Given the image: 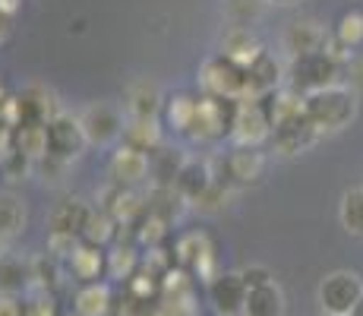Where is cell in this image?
Listing matches in <instances>:
<instances>
[{
    "label": "cell",
    "mask_w": 363,
    "mask_h": 316,
    "mask_svg": "<svg viewBox=\"0 0 363 316\" xmlns=\"http://www.w3.org/2000/svg\"><path fill=\"white\" fill-rule=\"evenodd\" d=\"M303 114L323 136L325 133H341L357 117V92L347 82L319 89L313 95H303Z\"/></svg>",
    "instance_id": "1"
},
{
    "label": "cell",
    "mask_w": 363,
    "mask_h": 316,
    "mask_svg": "<svg viewBox=\"0 0 363 316\" xmlns=\"http://www.w3.org/2000/svg\"><path fill=\"white\" fill-rule=\"evenodd\" d=\"M345 82V63L338 58H332L329 51H316V54H300L291 58L288 67V89H294L300 95H313L319 89H329Z\"/></svg>",
    "instance_id": "2"
},
{
    "label": "cell",
    "mask_w": 363,
    "mask_h": 316,
    "mask_svg": "<svg viewBox=\"0 0 363 316\" xmlns=\"http://www.w3.org/2000/svg\"><path fill=\"white\" fill-rule=\"evenodd\" d=\"M79 121L89 136V146H95V149H117L123 143L130 114L114 102H92L79 111Z\"/></svg>",
    "instance_id": "3"
},
{
    "label": "cell",
    "mask_w": 363,
    "mask_h": 316,
    "mask_svg": "<svg viewBox=\"0 0 363 316\" xmlns=\"http://www.w3.org/2000/svg\"><path fill=\"white\" fill-rule=\"evenodd\" d=\"M202 95L212 98H247V67L234 63L225 54H212L202 60L196 76Z\"/></svg>",
    "instance_id": "4"
},
{
    "label": "cell",
    "mask_w": 363,
    "mask_h": 316,
    "mask_svg": "<svg viewBox=\"0 0 363 316\" xmlns=\"http://www.w3.org/2000/svg\"><path fill=\"white\" fill-rule=\"evenodd\" d=\"M240 98H212V95H199V108H196V121H193L186 139L193 143H218V139L231 136V124H234V111Z\"/></svg>",
    "instance_id": "5"
},
{
    "label": "cell",
    "mask_w": 363,
    "mask_h": 316,
    "mask_svg": "<svg viewBox=\"0 0 363 316\" xmlns=\"http://www.w3.org/2000/svg\"><path fill=\"white\" fill-rule=\"evenodd\" d=\"M360 298H363V278L354 269H335L316 288L319 307H323V313L332 316H351Z\"/></svg>",
    "instance_id": "6"
},
{
    "label": "cell",
    "mask_w": 363,
    "mask_h": 316,
    "mask_svg": "<svg viewBox=\"0 0 363 316\" xmlns=\"http://www.w3.org/2000/svg\"><path fill=\"white\" fill-rule=\"evenodd\" d=\"M269 136H272V117L265 98H240L231 124L234 146H262Z\"/></svg>",
    "instance_id": "7"
},
{
    "label": "cell",
    "mask_w": 363,
    "mask_h": 316,
    "mask_svg": "<svg viewBox=\"0 0 363 316\" xmlns=\"http://www.w3.org/2000/svg\"><path fill=\"white\" fill-rule=\"evenodd\" d=\"M86 149H89V136H86V130H82L79 114L73 117V114L60 111V114L48 124V156H57L73 165Z\"/></svg>",
    "instance_id": "8"
},
{
    "label": "cell",
    "mask_w": 363,
    "mask_h": 316,
    "mask_svg": "<svg viewBox=\"0 0 363 316\" xmlns=\"http://www.w3.org/2000/svg\"><path fill=\"white\" fill-rule=\"evenodd\" d=\"M208 307L215 316H243L247 310V294L250 288L243 282L240 272H218L208 278Z\"/></svg>",
    "instance_id": "9"
},
{
    "label": "cell",
    "mask_w": 363,
    "mask_h": 316,
    "mask_svg": "<svg viewBox=\"0 0 363 316\" xmlns=\"http://www.w3.org/2000/svg\"><path fill=\"white\" fill-rule=\"evenodd\" d=\"M265 171H269V158L259 152V146H234L225 158V174L218 178L231 187H256L262 184Z\"/></svg>",
    "instance_id": "10"
},
{
    "label": "cell",
    "mask_w": 363,
    "mask_h": 316,
    "mask_svg": "<svg viewBox=\"0 0 363 316\" xmlns=\"http://www.w3.org/2000/svg\"><path fill=\"white\" fill-rule=\"evenodd\" d=\"M108 178H111V184H117V187L136 190L139 184H145V180L152 178V156L121 143L108 158Z\"/></svg>",
    "instance_id": "11"
},
{
    "label": "cell",
    "mask_w": 363,
    "mask_h": 316,
    "mask_svg": "<svg viewBox=\"0 0 363 316\" xmlns=\"http://www.w3.org/2000/svg\"><path fill=\"white\" fill-rule=\"evenodd\" d=\"M177 266L184 272H190V276H199V278H212L218 276L215 272V250H212V241H208L202 231H186V234L177 237Z\"/></svg>",
    "instance_id": "12"
},
{
    "label": "cell",
    "mask_w": 363,
    "mask_h": 316,
    "mask_svg": "<svg viewBox=\"0 0 363 316\" xmlns=\"http://www.w3.org/2000/svg\"><path fill=\"white\" fill-rule=\"evenodd\" d=\"M319 136H323V133L306 121V114H294V117H288V121L272 126V143H275V149L288 158L303 156L306 149H313V146L319 143Z\"/></svg>",
    "instance_id": "13"
},
{
    "label": "cell",
    "mask_w": 363,
    "mask_h": 316,
    "mask_svg": "<svg viewBox=\"0 0 363 316\" xmlns=\"http://www.w3.org/2000/svg\"><path fill=\"white\" fill-rule=\"evenodd\" d=\"M281 63L275 60L272 51H262L256 54V60L247 67V98H269L278 92L281 86Z\"/></svg>",
    "instance_id": "14"
},
{
    "label": "cell",
    "mask_w": 363,
    "mask_h": 316,
    "mask_svg": "<svg viewBox=\"0 0 363 316\" xmlns=\"http://www.w3.org/2000/svg\"><path fill=\"white\" fill-rule=\"evenodd\" d=\"M123 111L130 117H162L164 111V92L158 82L152 80H136L123 92Z\"/></svg>",
    "instance_id": "15"
},
{
    "label": "cell",
    "mask_w": 363,
    "mask_h": 316,
    "mask_svg": "<svg viewBox=\"0 0 363 316\" xmlns=\"http://www.w3.org/2000/svg\"><path fill=\"white\" fill-rule=\"evenodd\" d=\"M332 32H325L319 23L313 19H300V23H291L288 32H284L281 45L291 58H300V54H316V51H325L329 45Z\"/></svg>",
    "instance_id": "16"
},
{
    "label": "cell",
    "mask_w": 363,
    "mask_h": 316,
    "mask_svg": "<svg viewBox=\"0 0 363 316\" xmlns=\"http://www.w3.org/2000/svg\"><path fill=\"white\" fill-rule=\"evenodd\" d=\"M67 269L76 282H99L101 276H108V253L99 244H89V241H79V247L69 253L67 259Z\"/></svg>",
    "instance_id": "17"
},
{
    "label": "cell",
    "mask_w": 363,
    "mask_h": 316,
    "mask_svg": "<svg viewBox=\"0 0 363 316\" xmlns=\"http://www.w3.org/2000/svg\"><path fill=\"white\" fill-rule=\"evenodd\" d=\"M95 209L89 206L86 200L73 196V200H64L57 209L51 212V234H64V237H79L82 241V231H86L89 219H92Z\"/></svg>",
    "instance_id": "18"
},
{
    "label": "cell",
    "mask_w": 363,
    "mask_h": 316,
    "mask_svg": "<svg viewBox=\"0 0 363 316\" xmlns=\"http://www.w3.org/2000/svg\"><path fill=\"white\" fill-rule=\"evenodd\" d=\"M19 111H23V121L51 124L54 117L60 114V104H57V95H54V89L32 82V86H26L23 95H19Z\"/></svg>",
    "instance_id": "19"
},
{
    "label": "cell",
    "mask_w": 363,
    "mask_h": 316,
    "mask_svg": "<svg viewBox=\"0 0 363 316\" xmlns=\"http://www.w3.org/2000/svg\"><path fill=\"white\" fill-rule=\"evenodd\" d=\"M259 51H262V45L250 26H228L225 35H221V41H218V54L231 58L234 63H240V67H250Z\"/></svg>",
    "instance_id": "20"
},
{
    "label": "cell",
    "mask_w": 363,
    "mask_h": 316,
    "mask_svg": "<svg viewBox=\"0 0 363 316\" xmlns=\"http://www.w3.org/2000/svg\"><path fill=\"white\" fill-rule=\"evenodd\" d=\"M32 291V259H23L16 253H0V294L19 298Z\"/></svg>",
    "instance_id": "21"
},
{
    "label": "cell",
    "mask_w": 363,
    "mask_h": 316,
    "mask_svg": "<svg viewBox=\"0 0 363 316\" xmlns=\"http://www.w3.org/2000/svg\"><path fill=\"white\" fill-rule=\"evenodd\" d=\"M215 178H218V174L212 171V165H208V161L186 158L184 168H180V174H177V180H174V190H177L186 202H196L199 196L212 187Z\"/></svg>",
    "instance_id": "22"
},
{
    "label": "cell",
    "mask_w": 363,
    "mask_h": 316,
    "mask_svg": "<svg viewBox=\"0 0 363 316\" xmlns=\"http://www.w3.org/2000/svg\"><path fill=\"white\" fill-rule=\"evenodd\" d=\"M123 143L133 146V149H139V152H145V156L158 152L164 143L162 117H130L127 133H123Z\"/></svg>",
    "instance_id": "23"
},
{
    "label": "cell",
    "mask_w": 363,
    "mask_h": 316,
    "mask_svg": "<svg viewBox=\"0 0 363 316\" xmlns=\"http://www.w3.org/2000/svg\"><path fill=\"white\" fill-rule=\"evenodd\" d=\"M111 285L108 282H86L76 291L73 298V310L79 316H111Z\"/></svg>",
    "instance_id": "24"
},
{
    "label": "cell",
    "mask_w": 363,
    "mask_h": 316,
    "mask_svg": "<svg viewBox=\"0 0 363 316\" xmlns=\"http://www.w3.org/2000/svg\"><path fill=\"white\" fill-rule=\"evenodd\" d=\"M19 156L38 161L48 156V124H35V121H23L13 130V146Z\"/></svg>",
    "instance_id": "25"
},
{
    "label": "cell",
    "mask_w": 363,
    "mask_h": 316,
    "mask_svg": "<svg viewBox=\"0 0 363 316\" xmlns=\"http://www.w3.org/2000/svg\"><path fill=\"white\" fill-rule=\"evenodd\" d=\"M196 108H199V98L190 95V92H177L174 98H164V124L171 126L174 133H180V136H186L190 133L193 121H196Z\"/></svg>",
    "instance_id": "26"
},
{
    "label": "cell",
    "mask_w": 363,
    "mask_h": 316,
    "mask_svg": "<svg viewBox=\"0 0 363 316\" xmlns=\"http://www.w3.org/2000/svg\"><path fill=\"white\" fill-rule=\"evenodd\" d=\"M29 222V209H26L23 196H16L13 190H0V237H16L26 231Z\"/></svg>",
    "instance_id": "27"
},
{
    "label": "cell",
    "mask_w": 363,
    "mask_h": 316,
    "mask_svg": "<svg viewBox=\"0 0 363 316\" xmlns=\"http://www.w3.org/2000/svg\"><path fill=\"white\" fill-rule=\"evenodd\" d=\"M247 316H284V291L278 282L250 288L247 294Z\"/></svg>",
    "instance_id": "28"
},
{
    "label": "cell",
    "mask_w": 363,
    "mask_h": 316,
    "mask_svg": "<svg viewBox=\"0 0 363 316\" xmlns=\"http://www.w3.org/2000/svg\"><path fill=\"white\" fill-rule=\"evenodd\" d=\"M338 222L351 237H363V187H351L341 193Z\"/></svg>",
    "instance_id": "29"
},
{
    "label": "cell",
    "mask_w": 363,
    "mask_h": 316,
    "mask_svg": "<svg viewBox=\"0 0 363 316\" xmlns=\"http://www.w3.org/2000/svg\"><path fill=\"white\" fill-rule=\"evenodd\" d=\"M139 269H143V259H139V253L133 244H117V247H111L108 278H114V282H130Z\"/></svg>",
    "instance_id": "30"
},
{
    "label": "cell",
    "mask_w": 363,
    "mask_h": 316,
    "mask_svg": "<svg viewBox=\"0 0 363 316\" xmlns=\"http://www.w3.org/2000/svg\"><path fill=\"white\" fill-rule=\"evenodd\" d=\"M117 231H121V222H117L114 215L104 212V209L99 206V209L92 212V219H89L86 231H82V241L99 244V247L108 250V244H114V241H117Z\"/></svg>",
    "instance_id": "31"
},
{
    "label": "cell",
    "mask_w": 363,
    "mask_h": 316,
    "mask_svg": "<svg viewBox=\"0 0 363 316\" xmlns=\"http://www.w3.org/2000/svg\"><path fill=\"white\" fill-rule=\"evenodd\" d=\"M332 38L338 41V45H345L347 51L363 48V10L341 13V19L335 23V29H332Z\"/></svg>",
    "instance_id": "32"
},
{
    "label": "cell",
    "mask_w": 363,
    "mask_h": 316,
    "mask_svg": "<svg viewBox=\"0 0 363 316\" xmlns=\"http://www.w3.org/2000/svg\"><path fill=\"white\" fill-rule=\"evenodd\" d=\"M64 272H60V259L54 253L48 256H35L32 259V288H41V291H54L60 285Z\"/></svg>",
    "instance_id": "33"
},
{
    "label": "cell",
    "mask_w": 363,
    "mask_h": 316,
    "mask_svg": "<svg viewBox=\"0 0 363 316\" xmlns=\"http://www.w3.org/2000/svg\"><path fill=\"white\" fill-rule=\"evenodd\" d=\"M23 316H60L57 313V300H54V291H41V288H32L23 300Z\"/></svg>",
    "instance_id": "34"
},
{
    "label": "cell",
    "mask_w": 363,
    "mask_h": 316,
    "mask_svg": "<svg viewBox=\"0 0 363 316\" xmlns=\"http://www.w3.org/2000/svg\"><path fill=\"white\" fill-rule=\"evenodd\" d=\"M67 168H69V161L57 158V156H45V158L35 161V174H41V180H45V184H51V187L64 180Z\"/></svg>",
    "instance_id": "35"
},
{
    "label": "cell",
    "mask_w": 363,
    "mask_h": 316,
    "mask_svg": "<svg viewBox=\"0 0 363 316\" xmlns=\"http://www.w3.org/2000/svg\"><path fill=\"white\" fill-rule=\"evenodd\" d=\"M256 4H259V0H231V4H228V19H231V26H250V19L256 16Z\"/></svg>",
    "instance_id": "36"
},
{
    "label": "cell",
    "mask_w": 363,
    "mask_h": 316,
    "mask_svg": "<svg viewBox=\"0 0 363 316\" xmlns=\"http://www.w3.org/2000/svg\"><path fill=\"white\" fill-rule=\"evenodd\" d=\"M240 276H243V282H247V288H259V285L275 282V272L262 263H253V266H247V269H240Z\"/></svg>",
    "instance_id": "37"
},
{
    "label": "cell",
    "mask_w": 363,
    "mask_h": 316,
    "mask_svg": "<svg viewBox=\"0 0 363 316\" xmlns=\"http://www.w3.org/2000/svg\"><path fill=\"white\" fill-rule=\"evenodd\" d=\"M345 73H347V86L354 89V92H360L363 89V58H351L345 63Z\"/></svg>",
    "instance_id": "38"
},
{
    "label": "cell",
    "mask_w": 363,
    "mask_h": 316,
    "mask_svg": "<svg viewBox=\"0 0 363 316\" xmlns=\"http://www.w3.org/2000/svg\"><path fill=\"white\" fill-rule=\"evenodd\" d=\"M0 316H23V304H19L16 298L0 294Z\"/></svg>",
    "instance_id": "39"
},
{
    "label": "cell",
    "mask_w": 363,
    "mask_h": 316,
    "mask_svg": "<svg viewBox=\"0 0 363 316\" xmlns=\"http://www.w3.org/2000/svg\"><path fill=\"white\" fill-rule=\"evenodd\" d=\"M265 4H272V6H300L303 0H265Z\"/></svg>",
    "instance_id": "40"
},
{
    "label": "cell",
    "mask_w": 363,
    "mask_h": 316,
    "mask_svg": "<svg viewBox=\"0 0 363 316\" xmlns=\"http://www.w3.org/2000/svg\"><path fill=\"white\" fill-rule=\"evenodd\" d=\"M351 316H363V298L357 300V307H354V310H351Z\"/></svg>",
    "instance_id": "41"
},
{
    "label": "cell",
    "mask_w": 363,
    "mask_h": 316,
    "mask_svg": "<svg viewBox=\"0 0 363 316\" xmlns=\"http://www.w3.org/2000/svg\"><path fill=\"white\" fill-rule=\"evenodd\" d=\"M64 316H79V313H76V310H73V313H64Z\"/></svg>",
    "instance_id": "42"
},
{
    "label": "cell",
    "mask_w": 363,
    "mask_h": 316,
    "mask_svg": "<svg viewBox=\"0 0 363 316\" xmlns=\"http://www.w3.org/2000/svg\"><path fill=\"white\" fill-rule=\"evenodd\" d=\"M323 316H332V313H323Z\"/></svg>",
    "instance_id": "43"
},
{
    "label": "cell",
    "mask_w": 363,
    "mask_h": 316,
    "mask_svg": "<svg viewBox=\"0 0 363 316\" xmlns=\"http://www.w3.org/2000/svg\"><path fill=\"white\" fill-rule=\"evenodd\" d=\"M243 316H247V313H243Z\"/></svg>",
    "instance_id": "44"
}]
</instances>
